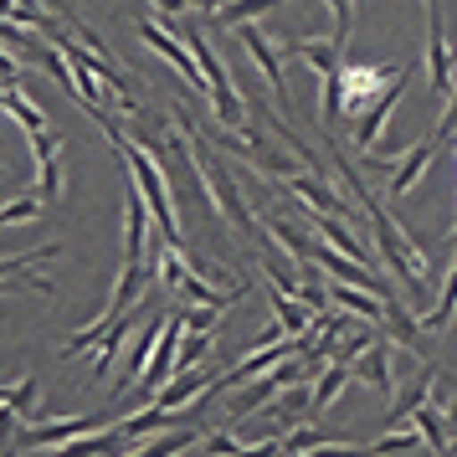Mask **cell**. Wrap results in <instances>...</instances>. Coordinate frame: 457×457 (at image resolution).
<instances>
[{
	"label": "cell",
	"instance_id": "cell-1",
	"mask_svg": "<svg viewBox=\"0 0 457 457\" xmlns=\"http://www.w3.org/2000/svg\"><path fill=\"white\" fill-rule=\"evenodd\" d=\"M108 427V416H67V421H42V427H26V432L11 436V453L26 457V453H42V447H57V442H72L83 432H98Z\"/></svg>",
	"mask_w": 457,
	"mask_h": 457
},
{
	"label": "cell",
	"instance_id": "cell-2",
	"mask_svg": "<svg viewBox=\"0 0 457 457\" xmlns=\"http://www.w3.org/2000/svg\"><path fill=\"white\" fill-rule=\"evenodd\" d=\"M406 83H411V67H401V72H395V83L386 87V93H380L365 113H360V124H354V149H365V154H370V149L380 145V129H386V119L395 113V104H401Z\"/></svg>",
	"mask_w": 457,
	"mask_h": 457
},
{
	"label": "cell",
	"instance_id": "cell-3",
	"mask_svg": "<svg viewBox=\"0 0 457 457\" xmlns=\"http://www.w3.org/2000/svg\"><path fill=\"white\" fill-rule=\"evenodd\" d=\"M139 37H145L149 46H154V52H160V57H165L170 67H175V72H180V78H190V87H206V72H201V67H195V57H190V46L180 42V37H170L165 31V21H139ZM211 93V87H206Z\"/></svg>",
	"mask_w": 457,
	"mask_h": 457
},
{
	"label": "cell",
	"instance_id": "cell-4",
	"mask_svg": "<svg viewBox=\"0 0 457 457\" xmlns=\"http://www.w3.org/2000/svg\"><path fill=\"white\" fill-rule=\"evenodd\" d=\"M395 78L386 72V67H339V87H345V113H365V108L391 87Z\"/></svg>",
	"mask_w": 457,
	"mask_h": 457
},
{
	"label": "cell",
	"instance_id": "cell-5",
	"mask_svg": "<svg viewBox=\"0 0 457 457\" xmlns=\"http://www.w3.org/2000/svg\"><path fill=\"white\" fill-rule=\"evenodd\" d=\"M180 339H186V319H180V313H165V329L154 339V354H149V370L139 375V386H165V375H175Z\"/></svg>",
	"mask_w": 457,
	"mask_h": 457
},
{
	"label": "cell",
	"instance_id": "cell-6",
	"mask_svg": "<svg viewBox=\"0 0 457 457\" xmlns=\"http://www.w3.org/2000/svg\"><path fill=\"white\" fill-rule=\"evenodd\" d=\"M298 380H303V365H293V360H283V365H278L272 375H262V380H247V386H242V395H237V406H231V411H237V416L257 411V406H262L268 395L288 391V386H298Z\"/></svg>",
	"mask_w": 457,
	"mask_h": 457
},
{
	"label": "cell",
	"instance_id": "cell-7",
	"mask_svg": "<svg viewBox=\"0 0 457 457\" xmlns=\"http://www.w3.org/2000/svg\"><path fill=\"white\" fill-rule=\"evenodd\" d=\"M216 380H221V370H216V365H195V370H180V380H170L165 391L154 395V406H160V411H180L190 395L211 391Z\"/></svg>",
	"mask_w": 457,
	"mask_h": 457
},
{
	"label": "cell",
	"instance_id": "cell-8",
	"mask_svg": "<svg viewBox=\"0 0 457 457\" xmlns=\"http://www.w3.org/2000/svg\"><path fill=\"white\" fill-rule=\"evenodd\" d=\"M237 31H242V46L252 52V62L262 67V78L272 83V93H278V104H288V83H283V57H278V52L268 46V37H262L257 26H237Z\"/></svg>",
	"mask_w": 457,
	"mask_h": 457
},
{
	"label": "cell",
	"instance_id": "cell-9",
	"mask_svg": "<svg viewBox=\"0 0 457 457\" xmlns=\"http://www.w3.org/2000/svg\"><path fill=\"white\" fill-rule=\"evenodd\" d=\"M283 186L298 190L303 201H309L313 211H324V216H339V221H350V206L339 201V195H329V186L319 180V175H283Z\"/></svg>",
	"mask_w": 457,
	"mask_h": 457
},
{
	"label": "cell",
	"instance_id": "cell-10",
	"mask_svg": "<svg viewBox=\"0 0 457 457\" xmlns=\"http://www.w3.org/2000/svg\"><path fill=\"white\" fill-rule=\"evenodd\" d=\"M427 67H432V93H436V98H447V93H453V57H447V37H442V11H432Z\"/></svg>",
	"mask_w": 457,
	"mask_h": 457
},
{
	"label": "cell",
	"instance_id": "cell-11",
	"mask_svg": "<svg viewBox=\"0 0 457 457\" xmlns=\"http://www.w3.org/2000/svg\"><path fill=\"white\" fill-rule=\"evenodd\" d=\"M432 154H436V139L427 134V139H416L411 145V154H406V165L391 175V201H401V195H411L416 190V180H421V170L432 165Z\"/></svg>",
	"mask_w": 457,
	"mask_h": 457
},
{
	"label": "cell",
	"instance_id": "cell-12",
	"mask_svg": "<svg viewBox=\"0 0 457 457\" xmlns=\"http://www.w3.org/2000/svg\"><path fill=\"white\" fill-rule=\"evenodd\" d=\"M129 436H119V427L108 436H87V442H57V447H42V453H26V457H104V453H124Z\"/></svg>",
	"mask_w": 457,
	"mask_h": 457
},
{
	"label": "cell",
	"instance_id": "cell-13",
	"mask_svg": "<svg viewBox=\"0 0 457 457\" xmlns=\"http://www.w3.org/2000/svg\"><path fill=\"white\" fill-rule=\"evenodd\" d=\"M354 380H370L380 395H395V380H391V345H386V339H375L370 350H365V360L354 365Z\"/></svg>",
	"mask_w": 457,
	"mask_h": 457
},
{
	"label": "cell",
	"instance_id": "cell-14",
	"mask_svg": "<svg viewBox=\"0 0 457 457\" xmlns=\"http://www.w3.org/2000/svg\"><path fill=\"white\" fill-rule=\"evenodd\" d=\"M0 108H11V119H16V124H21L26 134H31V139L52 129V124H46V113H42L37 104H31V98H26V93H21L16 83H5V93H0Z\"/></svg>",
	"mask_w": 457,
	"mask_h": 457
},
{
	"label": "cell",
	"instance_id": "cell-15",
	"mask_svg": "<svg viewBox=\"0 0 457 457\" xmlns=\"http://www.w3.org/2000/svg\"><path fill=\"white\" fill-rule=\"evenodd\" d=\"M380 319H386V329L395 334V345L406 354H416L421 350V324H416L411 313H406V303L401 298H386V309H380Z\"/></svg>",
	"mask_w": 457,
	"mask_h": 457
},
{
	"label": "cell",
	"instance_id": "cell-16",
	"mask_svg": "<svg viewBox=\"0 0 457 457\" xmlns=\"http://www.w3.org/2000/svg\"><path fill=\"white\" fill-rule=\"evenodd\" d=\"M354 380V370L350 365H339V360H334V365H324V375H319V386H313V416H324L334 406V401H339V391H345V386H350Z\"/></svg>",
	"mask_w": 457,
	"mask_h": 457
},
{
	"label": "cell",
	"instance_id": "cell-17",
	"mask_svg": "<svg viewBox=\"0 0 457 457\" xmlns=\"http://www.w3.org/2000/svg\"><path fill=\"white\" fill-rule=\"evenodd\" d=\"M268 298H272V313H278V329H283V334H309V319H313V309H309V303H298V298H288L283 288H272Z\"/></svg>",
	"mask_w": 457,
	"mask_h": 457
},
{
	"label": "cell",
	"instance_id": "cell-18",
	"mask_svg": "<svg viewBox=\"0 0 457 457\" xmlns=\"http://www.w3.org/2000/svg\"><path fill=\"white\" fill-rule=\"evenodd\" d=\"M180 421H175V411H160V406H145V411H134V416H124L119 421V436H145V432H175Z\"/></svg>",
	"mask_w": 457,
	"mask_h": 457
},
{
	"label": "cell",
	"instance_id": "cell-19",
	"mask_svg": "<svg viewBox=\"0 0 457 457\" xmlns=\"http://www.w3.org/2000/svg\"><path fill=\"white\" fill-rule=\"evenodd\" d=\"M288 57H303V62H313V72H319V78H334V72L345 67V57H339L329 42H293Z\"/></svg>",
	"mask_w": 457,
	"mask_h": 457
},
{
	"label": "cell",
	"instance_id": "cell-20",
	"mask_svg": "<svg viewBox=\"0 0 457 457\" xmlns=\"http://www.w3.org/2000/svg\"><path fill=\"white\" fill-rule=\"evenodd\" d=\"M272 5H278V0H227V5H221V11H216V26H247V21H257V16H262V11H272Z\"/></svg>",
	"mask_w": 457,
	"mask_h": 457
},
{
	"label": "cell",
	"instance_id": "cell-21",
	"mask_svg": "<svg viewBox=\"0 0 457 457\" xmlns=\"http://www.w3.org/2000/svg\"><path fill=\"white\" fill-rule=\"evenodd\" d=\"M329 298H334V309H354V313H370V319H380V309H386V298H375V293H365V288L354 293L350 283H334Z\"/></svg>",
	"mask_w": 457,
	"mask_h": 457
},
{
	"label": "cell",
	"instance_id": "cell-22",
	"mask_svg": "<svg viewBox=\"0 0 457 457\" xmlns=\"http://www.w3.org/2000/svg\"><path fill=\"white\" fill-rule=\"evenodd\" d=\"M129 329H134V313H124V319H113V329H108V339L98 345V365H93V375H108V365L119 360V350H124Z\"/></svg>",
	"mask_w": 457,
	"mask_h": 457
},
{
	"label": "cell",
	"instance_id": "cell-23",
	"mask_svg": "<svg viewBox=\"0 0 457 457\" xmlns=\"http://www.w3.org/2000/svg\"><path fill=\"white\" fill-rule=\"evenodd\" d=\"M411 421H416V436H421V442H427V447H432L436 457H447V436H442V416H432V406H427V401H421V406L411 411Z\"/></svg>",
	"mask_w": 457,
	"mask_h": 457
},
{
	"label": "cell",
	"instance_id": "cell-24",
	"mask_svg": "<svg viewBox=\"0 0 457 457\" xmlns=\"http://www.w3.org/2000/svg\"><path fill=\"white\" fill-rule=\"evenodd\" d=\"M201 432H186V427H175V432H165V436H154L149 447H139V453H129V457H180L195 442Z\"/></svg>",
	"mask_w": 457,
	"mask_h": 457
},
{
	"label": "cell",
	"instance_id": "cell-25",
	"mask_svg": "<svg viewBox=\"0 0 457 457\" xmlns=\"http://www.w3.org/2000/svg\"><path fill=\"white\" fill-rule=\"evenodd\" d=\"M427 391H432V370L421 375V380H416L411 391H406V395H401V401H395V406H391V411H386V427H395V421H406V416H411L416 406L427 401Z\"/></svg>",
	"mask_w": 457,
	"mask_h": 457
},
{
	"label": "cell",
	"instance_id": "cell-26",
	"mask_svg": "<svg viewBox=\"0 0 457 457\" xmlns=\"http://www.w3.org/2000/svg\"><path fill=\"white\" fill-rule=\"evenodd\" d=\"M206 354H211V334H186V339H180V354H175V370L206 365Z\"/></svg>",
	"mask_w": 457,
	"mask_h": 457
},
{
	"label": "cell",
	"instance_id": "cell-27",
	"mask_svg": "<svg viewBox=\"0 0 457 457\" xmlns=\"http://www.w3.org/2000/svg\"><path fill=\"white\" fill-rule=\"evenodd\" d=\"M453 313H457V262H453V278H447V288H442V309L427 313V319H421V329H447V324H453Z\"/></svg>",
	"mask_w": 457,
	"mask_h": 457
},
{
	"label": "cell",
	"instance_id": "cell-28",
	"mask_svg": "<svg viewBox=\"0 0 457 457\" xmlns=\"http://www.w3.org/2000/svg\"><path fill=\"white\" fill-rule=\"evenodd\" d=\"M31 401H37V380L26 375V380H16V386H5L0 391V406H11L16 416H31Z\"/></svg>",
	"mask_w": 457,
	"mask_h": 457
},
{
	"label": "cell",
	"instance_id": "cell-29",
	"mask_svg": "<svg viewBox=\"0 0 457 457\" xmlns=\"http://www.w3.org/2000/svg\"><path fill=\"white\" fill-rule=\"evenodd\" d=\"M186 272H190V262H186V252H160V272H154V278H160V283H165V288H180V283H186Z\"/></svg>",
	"mask_w": 457,
	"mask_h": 457
},
{
	"label": "cell",
	"instance_id": "cell-30",
	"mask_svg": "<svg viewBox=\"0 0 457 457\" xmlns=\"http://www.w3.org/2000/svg\"><path fill=\"white\" fill-rule=\"evenodd\" d=\"M62 195V160L37 165V201H57Z\"/></svg>",
	"mask_w": 457,
	"mask_h": 457
},
{
	"label": "cell",
	"instance_id": "cell-31",
	"mask_svg": "<svg viewBox=\"0 0 457 457\" xmlns=\"http://www.w3.org/2000/svg\"><path fill=\"white\" fill-rule=\"evenodd\" d=\"M370 345H375V334H370V329H354V334L345 329V334H339V345H334V360H339V365H350L354 354H365Z\"/></svg>",
	"mask_w": 457,
	"mask_h": 457
},
{
	"label": "cell",
	"instance_id": "cell-32",
	"mask_svg": "<svg viewBox=\"0 0 457 457\" xmlns=\"http://www.w3.org/2000/svg\"><path fill=\"white\" fill-rule=\"evenodd\" d=\"M350 5H354V0H329V11H334V37H329V46H334V52H345V42H350V21H354Z\"/></svg>",
	"mask_w": 457,
	"mask_h": 457
},
{
	"label": "cell",
	"instance_id": "cell-33",
	"mask_svg": "<svg viewBox=\"0 0 457 457\" xmlns=\"http://www.w3.org/2000/svg\"><path fill=\"white\" fill-rule=\"evenodd\" d=\"M37 211H42V201H37V195H21V201L0 206V227H16V221H31Z\"/></svg>",
	"mask_w": 457,
	"mask_h": 457
},
{
	"label": "cell",
	"instance_id": "cell-34",
	"mask_svg": "<svg viewBox=\"0 0 457 457\" xmlns=\"http://www.w3.org/2000/svg\"><path fill=\"white\" fill-rule=\"evenodd\" d=\"M31 145H37V149H31V160H37V165H46V160H57V149H62V145H57V134H52V129H46V134H37Z\"/></svg>",
	"mask_w": 457,
	"mask_h": 457
},
{
	"label": "cell",
	"instance_id": "cell-35",
	"mask_svg": "<svg viewBox=\"0 0 457 457\" xmlns=\"http://www.w3.org/2000/svg\"><path fill=\"white\" fill-rule=\"evenodd\" d=\"M180 319H186V329H195V334L216 329V309H190V313H180Z\"/></svg>",
	"mask_w": 457,
	"mask_h": 457
},
{
	"label": "cell",
	"instance_id": "cell-36",
	"mask_svg": "<svg viewBox=\"0 0 457 457\" xmlns=\"http://www.w3.org/2000/svg\"><path fill=\"white\" fill-rule=\"evenodd\" d=\"M247 453V447H242V442H231V436H211L206 442V457H242Z\"/></svg>",
	"mask_w": 457,
	"mask_h": 457
},
{
	"label": "cell",
	"instance_id": "cell-37",
	"mask_svg": "<svg viewBox=\"0 0 457 457\" xmlns=\"http://www.w3.org/2000/svg\"><path fill=\"white\" fill-rule=\"evenodd\" d=\"M313 395L303 391V386H288V401H283V406H278V416H293V411H303V406H309Z\"/></svg>",
	"mask_w": 457,
	"mask_h": 457
},
{
	"label": "cell",
	"instance_id": "cell-38",
	"mask_svg": "<svg viewBox=\"0 0 457 457\" xmlns=\"http://www.w3.org/2000/svg\"><path fill=\"white\" fill-rule=\"evenodd\" d=\"M283 453V436H268V442H257V447H247L242 457H278Z\"/></svg>",
	"mask_w": 457,
	"mask_h": 457
},
{
	"label": "cell",
	"instance_id": "cell-39",
	"mask_svg": "<svg viewBox=\"0 0 457 457\" xmlns=\"http://www.w3.org/2000/svg\"><path fill=\"white\" fill-rule=\"evenodd\" d=\"M16 72H21V62H16L5 46H0V83H16Z\"/></svg>",
	"mask_w": 457,
	"mask_h": 457
},
{
	"label": "cell",
	"instance_id": "cell-40",
	"mask_svg": "<svg viewBox=\"0 0 457 457\" xmlns=\"http://www.w3.org/2000/svg\"><path fill=\"white\" fill-rule=\"evenodd\" d=\"M154 5H160V11H170V16H175V11H186L190 0H154Z\"/></svg>",
	"mask_w": 457,
	"mask_h": 457
},
{
	"label": "cell",
	"instance_id": "cell-41",
	"mask_svg": "<svg viewBox=\"0 0 457 457\" xmlns=\"http://www.w3.org/2000/svg\"><path fill=\"white\" fill-rule=\"evenodd\" d=\"M427 11H442V0H427Z\"/></svg>",
	"mask_w": 457,
	"mask_h": 457
},
{
	"label": "cell",
	"instance_id": "cell-42",
	"mask_svg": "<svg viewBox=\"0 0 457 457\" xmlns=\"http://www.w3.org/2000/svg\"><path fill=\"white\" fill-rule=\"evenodd\" d=\"M447 453H457V436H453V442H447Z\"/></svg>",
	"mask_w": 457,
	"mask_h": 457
}]
</instances>
